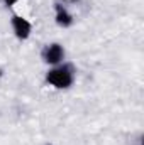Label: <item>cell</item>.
Masks as SVG:
<instances>
[{
	"instance_id": "obj_1",
	"label": "cell",
	"mask_w": 144,
	"mask_h": 145,
	"mask_svg": "<svg viewBox=\"0 0 144 145\" xmlns=\"http://www.w3.org/2000/svg\"><path fill=\"white\" fill-rule=\"evenodd\" d=\"M75 74L76 71L70 63H61L46 72V81L56 89H68L75 83Z\"/></svg>"
},
{
	"instance_id": "obj_2",
	"label": "cell",
	"mask_w": 144,
	"mask_h": 145,
	"mask_svg": "<svg viewBox=\"0 0 144 145\" xmlns=\"http://www.w3.org/2000/svg\"><path fill=\"white\" fill-rule=\"evenodd\" d=\"M41 57L46 64L49 66H58L61 63H65V57H66V51L65 47L59 44V42H51L48 46H44L42 52H41Z\"/></svg>"
},
{
	"instance_id": "obj_3",
	"label": "cell",
	"mask_w": 144,
	"mask_h": 145,
	"mask_svg": "<svg viewBox=\"0 0 144 145\" xmlns=\"http://www.w3.org/2000/svg\"><path fill=\"white\" fill-rule=\"evenodd\" d=\"M10 25H12V31H14V34H15V37H17L19 40H26V39L31 37L32 24H31L26 17H22V15H12Z\"/></svg>"
},
{
	"instance_id": "obj_4",
	"label": "cell",
	"mask_w": 144,
	"mask_h": 145,
	"mask_svg": "<svg viewBox=\"0 0 144 145\" xmlns=\"http://www.w3.org/2000/svg\"><path fill=\"white\" fill-rule=\"evenodd\" d=\"M54 10H56V14H54V20H56V24H58L59 27H63V29L71 27L73 22H75V17L70 14V10L65 8V7L59 5V3L54 5Z\"/></svg>"
},
{
	"instance_id": "obj_5",
	"label": "cell",
	"mask_w": 144,
	"mask_h": 145,
	"mask_svg": "<svg viewBox=\"0 0 144 145\" xmlns=\"http://www.w3.org/2000/svg\"><path fill=\"white\" fill-rule=\"evenodd\" d=\"M2 2H3V3H5L7 7H12V5H15V3H17L19 0H2Z\"/></svg>"
},
{
	"instance_id": "obj_6",
	"label": "cell",
	"mask_w": 144,
	"mask_h": 145,
	"mask_svg": "<svg viewBox=\"0 0 144 145\" xmlns=\"http://www.w3.org/2000/svg\"><path fill=\"white\" fill-rule=\"evenodd\" d=\"M2 74H3V71H2V68H0V79H2Z\"/></svg>"
}]
</instances>
